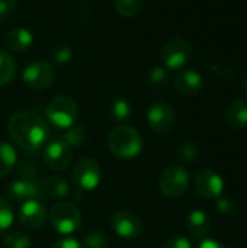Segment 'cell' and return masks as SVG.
<instances>
[{"instance_id": "cell-24", "label": "cell", "mask_w": 247, "mask_h": 248, "mask_svg": "<svg viewBox=\"0 0 247 248\" xmlns=\"http://www.w3.org/2000/svg\"><path fill=\"white\" fill-rule=\"evenodd\" d=\"M148 87L153 90H160L163 89L167 81H169V73L165 67L162 65H156L150 70L148 73Z\"/></svg>"}, {"instance_id": "cell-2", "label": "cell", "mask_w": 247, "mask_h": 248, "mask_svg": "<svg viewBox=\"0 0 247 248\" xmlns=\"http://www.w3.org/2000/svg\"><path fill=\"white\" fill-rule=\"evenodd\" d=\"M108 144L112 154L122 160H132L143 151V138L140 132L128 125L114 128L108 137Z\"/></svg>"}, {"instance_id": "cell-28", "label": "cell", "mask_w": 247, "mask_h": 248, "mask_svg": "<svg viewBox=\"0 0 247 248\" xmlns=\"http://www.w3.org/2000/svg\"><path fill=\"white\" fill-rule=\"evenodd\" d=\"M73 58V51L66 44H58L51 49V61L57 65H64Z\"/></svg>"}, {"instance_id": "cell-30", "label": "cell", "mask_w": 247, "mask_h": 248, "mask_svg": "<svg viewBox=\"0 0 247 248\" xmlns=\"http://www.w3.org/2000/svg\"><path fill=\"white\" fill-rule=\"evenodd\" d=\"M215 209L223 215V217H234L239 211V205L233 198H218L215 202Z\"/></svg>"}, {"instance_id": "cell-31", "label": "cell", "mask_w": 247, "mask_h": 248, "mask_svg": "<svg viewBox=\"0 0 247 248\" xmlns=\"http://www.w3.org/2000/svg\"><path fill=\"white\" fill-rule=\"evenodd\" d=\"M108 246V237L102 231H92L86 234L83 240L84 248H106Z\"/></svg>"}, {"instance_id": "cell-1", "label": "cell", "mask_w": 247, "mask_h": 248, "mask_svg": "<svg viewBox=\"0 0 247 248\" xmlns=\"http://www.w3.org/2000/svg\"><path fill=\"white\" fill-rule=\"evenodd\" d=\"M7 131L10 138L26 151L39 150L49 135L47 122L33 112H17L12 115Z\"/></svg>"}, {"instance_id": "cell-34", "label": "cell", "mask_w": 247, "mask_h": 248, "mask_svg": "<svg viewBox=\"0 0 247 248\" xmlns=\"http://www.w3.org/2000/svg\"><path fill=\"white\" fill-rule=\"evenodd\" d=\"M52 248H83L82 247V244L76 240V238H71V237H68V238H63V240H60V241H57Z\"/></svg>"}, {"instance_id": "cell-18", "label": "cell", "mask_w": 247, "mask_h": 248, "mask_svg": "<svg viewBox=\"0 0 247 248\" xmlns=\"http://www.w3.org/2000/svg\"><path fill=\"white\" fill-rule=\"evenodd\" d=\"M226 122L233 129L247 128V100L236 99L226 109Z\"/></svg>"}, {"instance_id": "cell-14", "label": "cell", "mask_w": 247, "mask_h": 248, "mask_svg": "<svg viewBox=\"0 0 247 248\" xmlns=\"http://www.w3.org/2000/svg\"><path fill=\"white\" fill-rule=\"evenodd\" d=\"M7 195L12 201H16V202H26L31 199L41 198L38 179L33 180V177L25 176L12 182L7 187Z\"/></svg>"}, {"instance_id": "cell-27", "label": "cell", "mask_w": 247, "mask_h": 248, "mask_svg": "<svg viewBox=\"0 0 247 248\" xmlns=\"http://www.w3.org/2000/svg\"><path fill=\"white\" fill-rule=\"evenodd\" d=\"M4 246L6 248H29L31 238L22 231H13L4 237Z\"/></svg>"}, {"instance_id": "cell-8", "label": "cell", "mask_w": 247, "mask_h": 248, "mask_svg": "<svg viewBox=\"0 0 247 248\" xmlns=\"http://www.w3.org/2000/svg\"><path fill=\"white\" fill-rule=\"evenodd\" d=\"M22 80L33 90H44L52 86L55 80V71L52 65L45 61H33L23 68Z\"/></svg>"}, {"instance_id": "cell-13", "label": "cell", "mask_w": 247, "mask_h": 248, "mask_svg": "<svg viewBox=\"0 0 247 248\" xmlns=\"http://www.w3.org/2000/svg\"><path fill=\"white\" fill-rule=\"evenodd\" d=\"M47 221V209L38 199H31L22 203L19 209V222L28 230L36 231L44 227Z\"/></svg>"}, {"instance_id": "cell-33", "label": "cell", "mask_w": 247, "mask_h": 248, "mask_svg": "<svg viewBox=\"0 0 247 248\" xmlns=\"http://www.w3.org/2000/svg\"><path fill=\"white\" fill-rule=\"evenodd\" d=\"M163 248H192V244L186 237L176 235V237L170 238Z\"/></svg>"}, {"instance_id": "cell-9", "label": "cell", "mask_w": 247, "mask_h": 248, "mask_svg": "<svg viewBox=\"0 0 247 248\" xmlns=\"http://www.w3.org/2000/svg\"><path fill=\"white\" fill-rule=\"evenodd\" d=\"M176 115L173 108L166 102H156L148 108L147 124L156 134H167L173 129Z\"/></svg>"}, {"instance_id": "cell-15", "label": "cell", "mask_w": 247, "mask_h": 248, "mask_svg": "<svg viewBox=\"0 0 247 248\" xmlns=\"http://www.w3.org/2000/svg\"><path fill=\"white\" fill-rule=\"evenodd\" d=\"M173 86L181 94L194 96V94H198L204 89V80L198 71L183 70L175 77Z\"/></svg>"}, {"instance_id": "cell-19", "label": "cell", "mask_w": 247, "mask_h": 248, "mask_svg": "<svg viewBox=\"0 0 247 248\" xmlns=\"http://www.w3.org/2000/svg\"><path fill=\"white\" fill-rule=\"evenodd\" d=\"M32 42L33 35L26 28H15L9 31L4 36V45L15 52H22L28 49L32 45Z\"/></svg>"}, {"instance_id": "cell-35", "label": "cell", "mask_w": 247, "mask_h": 248, "mask_svg": "<svg viewBox=\"0 0 247 248\" xmlns=\"http://www.w3.org/2000/svg\"><path fill=\"white\" fill-rule=\"evenodd\" d=\"M198 248H226L221 243L215 241V240H210V238H204L201 240Z\"/></svg>"}, {"instance_id": "cell-36", "label": "cell", "mask_w": 247, "mask_h": 248, "mask_svg": "<svg viewBox=\"0 0 247 248\" xmlns=\"http://www.w3.org/2000/svg\"><path fill=\"white\" fill-rule=\"evenodd\" d=\"M243 90H245V93H246L247 96V76L246 78H245V81H243Z\"/></svg>"}, {"instance_id": "cell-12", "label": "cell", "mask_w": 247, "mask_h": 248, "mask_svg": "<svg viewBox=\"0 0 247 248\" xmlns=\"http://www.w3.org/2000/svg\"><path fill=\"white\" fill-rule=\"evenodd\" d=\"M195 190L204 199H218L224 192L223 177L213 170H201L195 176Z\"/></svg>"}, {"instance_id": "cell-32", "label": "cell", "mask_w": 247, "mask_h": 248, "mask_svg": "<svg viewBox=\"0 0 247 248\" xmlns=\"http://www.w3.org/2000/svg\"><path fill=\"white\" fill-rule=\"evenodd\" d=\"M16 7V0H0V22L9 19Z\"/></svg>"}, {"instance_id": "cell-3", "label": "cell", "mask_w": 247, "mask_h": 248, "mask_svg": "<svg viewBox=\"0 0 247 248\" xmlns=\"http://www.w3.org/2000/svg\"><path fill=\"white\" fill-rule=\"evenodd\" d=\"M49 221L54 230L64 235L73 234L82 227L80 211L71 202L55 203L49 211Z\"/></svg>"}, {"instance_id": "cell-20", "label": "cell", "mask_w": 247, "mask_h": 248, "mask_svg": "<svg viewBox=\"0 0 247 248\" xmlns=\"http://www.w3.org/2000/svg\"><path fill=\"white\" fill-rule=\"evenodd\" d=\"M16 150L4 141H0V179L7 176L16 164Z\"/></svg>"}, {"instance_id": "cell-22", "label": "cell", "mask_w": 247, "mask_h": 248, "mask_svg": "<svg viewBox=\"0 0 247 248\" xmlns=\"http://www.w3.org/2000/svg\"><path fill=\"white\" fill-rule=\"evenodd\" d=\"M16 73V62L13 60V57L0 49V86H6L9 84Z\"/></svg>"}, {"instance_id": "cell-26", "label": "cell", "mask_w": 247, "mask_h": 248, "mask_svg": "<svg viewBox=\"0 0 247 248\" xmlns=\"http://www.w3.org/2000/svg\"><path fill=\"white\" fill-rule=\"evenodd\" d=\"M63 140L71 147H80L86 141V131L82 125H73L66 129Z\"/></svg>"}, {"instance_id": "cell-16", "label": "cell", "mask_w": 247, "mask_h": 248, "mask_svg": "<svg viewBox=\"0 0 247 248\" xmlns=\"http://www.w3.org/2000/svg\"><path fill=\"white\" fill-rule=\"evenodd\" d=\"M186 228L194 238L204 240V238H207V235L211 230V221L204 211L194 209L189 212V215L186 218Z\"/></svg>"}, {"instance_id": "cell-21", "label": "cell", "mask_w": 247, "mask_h": 248, "mask_svg": "<svg viewBox=\"0 0 247 248\" xmlns=\"http://www.w3.org/2000/svg\"><path fill=\"white\" fill-rule=\"evenodd\" d=\"M109 113L115 122H125L132 116V106L127 99L118 97L111 103Z\"/></svg>"}, {"instance_id": "cell-5", "label": "cell", "mask_w": 247, "mask_h": 248, "mask_svg": "<svg viewBox=\"0 0 247 248\" xmlns=\"http://www.w3.org/2000/svg\"><path fill=\"white\" fill-rule=\"evenodd\" d=\"M191 183V176L188 170L182 166H169L165 169L159 177V189L167 198L182 196Z\"/></svg>"}, {"instance_id": "cell-6", "label": "cell", "mask_w": 247, "mask_h": 248, "mask_svg": "<svg viewBox=\"0 0 247 248\" xmlns=\"http://www.w3.org/2000/svg\"><path fill=\"white\" fill-rule=\"evenodd\" d=\"M192 57V46L183 38H172L162 46L160 58L165 68L179 70L183 68Z\"/></svg>"}, {"instance_id": "cell-4", "label": "cell", "mask_w": 247, "mask_h": 248, "mask_svg": "<svg viewBox=\"0 0 247 248\" xmlns=\"http://www.w3.org/2000/svg\"><path fill=\"white\" fill-rule=\"evenodd\" d=\"M77 116H79V106L76 100L68 96L54 97L47 108L48 121L60 129H67L73 126L77 121Z\"/></svg>"}, {"instance_id": "cell-10", "label": "cell", "mask_w": 247, "mask_h": 248, "mask_svg": "<svg viewBox=\"0 0 247 248\" xmlns=\"http://www.w3.org/2000/svg\"><path fill=\"white\" fill-rule=\"evenodd\" d=\"M73 160V147L67 144L63 138L52 140L44 151V161L48 169L54 171H61L68 167Z\"/></svg>"}, {"instance_id": "cell-25", "label": "cell", "mask_w": 247, "mask_h": 248, "mask_svg": "<svg viewBox=\"0 0 247 248\" xmlns=\"http://www.w3.org/2000/svg\"><path fill=\"white\" fill-rule=\"evenodd\" d=\"M176 155L183 163H194L199 157V148L194 141H183L176 151Z\"/></svg>"}, {"instance_id": "cell-23", "label": "cell", "mask_w": 247, "mask_h": 248, "mask_svg": "<svg viewBox=\"0 0 247 248\" xmlns=\"http://www.w3.org/2000/svg\"><path fill=\"white\" fill-rule=\"evenodd\" d=\"M143 9V0H115V10L124 17H134Z\"/></svg>"}, {"instance_id": "cell-17", "label": "cell", "mask_w": 247, "mask_h": 248, "mask_svg": "<svg viewBox=\"0 0 247 248\" xmlns=\"http://www.w3.org/2000/svg\"><path fill=\"white\" fill-rule=\"evenodd\" d=\"M41 198H64L70 195V186L63 177H45L38 179Z\"/></svg>"}, {"instance_id": "cell-11", "label": "cell", "mask_w": 247, "mask_h": 248, "mask_svg": "<svg viewBox=\"0 0 247 248\" xmlns=\"http://www.w3.org/2000/svg\"><path fill=\"white\" fill-rule=\"evenodd\" d=\"M111 227L116 235L124 240L138 238L143 232L141 219L131 211H118L111 218Z\"/></svg>"}, {"instance_id": "cell-29", "label": "cell", "mask_w": 247, "mask_h": 248, "mask_svg": "<svg viewBox=\"0 0 247 248\" xmlns=\"http://www.w3.org/2000/svg\"><path fill=\"white\" fill-rule=\"evenodd\" d=\"M13 219H15L13 208L6 199L0 198V234L10 228V225L13 224Z\"/></svg>"}, {"instance_id": "cell-7", "label": "cell", "mask_w": 247, "mask_h": 248, "mask_svg": "<svg viewBox=\"0 0 247 248\" xmlns=\"http://www.w3.org/2000/svg\"><path fill=\"white\" fill-rule=\"evenodd\" d=\"M73 183L79 192L95 190L102 179V170L93 158H82L73 167Z\"/></svg>"}]
</instances>
